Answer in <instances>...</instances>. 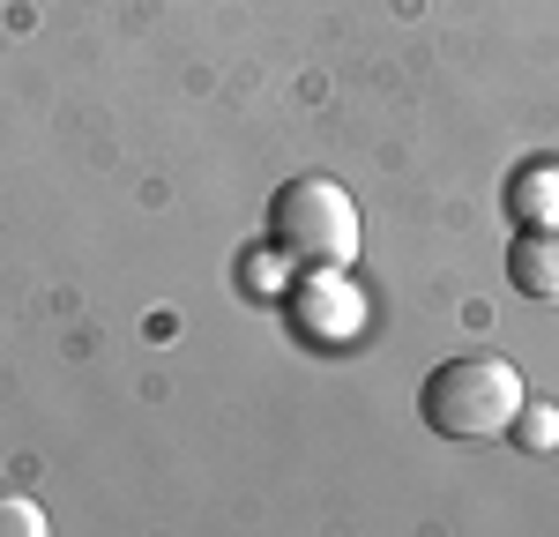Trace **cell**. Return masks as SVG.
Returning a JSON list of instances; mask_svg holds the SVG:
<instances>
[{"mask_svg": "<svg viewBox=\"0 0 559 537\" xmlns=\"http://www.w3.org/2000/svg\"><path fill=\"white\" fill-rule=\"evenodd\" d=\"M522 366L500 351H455L448 366H432L426 389H418V410L440 441H500L522 410Z\"/></svg>", "mask_w": 559, "mask_h": 537, "instance_id": "cell-1", "label": "cell"}, {"mask_svg": "<svg viewBox=\"0 0 559 537\" xmlns=\"http://www.w3.org/2000/svg\"><path fill=\"white\" fill-rule=\"evenodd\" d=\"M269 239L299 268H350L358 262V202L321 172L284 179L269 202Z\"/></svg>", "mask_w": 559, "mask_h": 537, "instance_id": "cell-2", "label": "cell"}, {"mask_svg": "<svg viewBox=\"0 0 559 537\" xmlns=\"http://www.w3.org/2000/svg\"><path fill=\"white\" fill-rule=\"evenodd\" d=\"M284 313L313 351H344L366 336V291L350 284V268H306L284 291Z\"/></svg>", "mask_w": 559, "mask_h": 537, "instance_id": "cell-3", "label": "cell"}, {"mask_svg": "<svg viewBox=\"0 0 559 537\" xmlns=\"http://www.w3.org/2000/svg\"><path fill=\"white\" fill-rule=\"evenodd\" d=\"M508 217L515 231H559V157H530L508 179Z\"/></svg>", "mask_w": 559, "mask_h": 537, "instance_id": "cell-4", "label": "cell"}, {"mask_svg": "<svg viewBox=\"0 0 559 537\" xmlns=\"http://www.w3.org/2000/svg\"><path fill=\"white\" fill-rule=\"evenodd\" d=\"M508 284L530 299H559V231H515L508 247Z\"/></svg>", "mask_w": 559, "mask_h": 537, "instance_id": "cell-5", "label": "cell"}, {"mask_svg": "<svg viewBox=\"0 0 559 537\" xmlns=\"http://www.w3.org/2000/svg\"><path fill=\"white\" fill-rule=\"evenodd\" d=\"M508 433L522 441V455H552V448H559V410L545 396H522V410H515Z\"/></svg>", "mask_w": 559, "mask_h": 537, "instance_id": "cell-6", "label": "cell"}, {"mask_svg": "<svg viewBox=\"0 0 559 537\" xmlns=\"http://www.w3.org/2000/svg\"><path fill=\"white\" fill-rule=\"evenodd\" d=\"M284 262H292V254H284L276 239H269V254H247V291H261V299L292 291V284H284Z\"/></svg>", "mask_w": 559, "mask_h": 537, "instance_id": "cell-7", "label": "cell"}, {"mask_svg": "<svg viewBox=\"0 0 559 537\" xmlns=\"http://www.w3.org/2000/svg\"><path fill=\"white\" fill-rule=\"evenodd\" d=\"M0 537H45V508L23 492H0Z\"/></svg>", "mask_w": 559, "mask_h": 537, "instance_id": "cell-8", "label": "cell"}]
</instances>
